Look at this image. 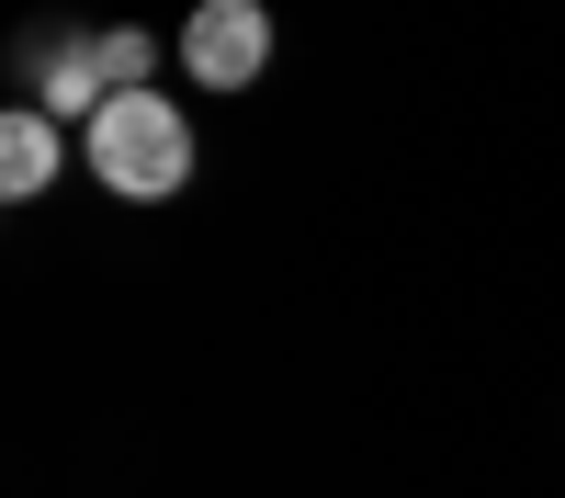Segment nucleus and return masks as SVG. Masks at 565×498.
I'll use <instances>...</instances> for the list:
<instances>
[{
    "mask_svg": "<svg viewBox=\"0 0 565 498\" xmlns=\"http://www.w3.org/2000/svg\"><path fill=\"white\" fill-rule=\"evenodd\" d=\"M79 148L103 170V193H125V204H159V193L193 181V125H181L159 91H114V103L79 125Z\"/></svg>",
    "mask_w": 565,
    "mask_h": 498,
    "instance_id": "f257e3e1",
    "label": "nucleus"
},
{
    "mask_svg": "<svg viewBox=\"0 0 565 498\" xmlns=\"http://www.w3.org/2000/svg\"><path fill=\"white\" fill-rule=\"evenodd\" d=\"M271 57V12L260 0H204L193 23H181V68H193L204 91H249Z\"/></svg>",
    "mask_w": 565,
    "mask_h": 498,
    "instance_id": "f03ea898",
    "label": "nucleus"
},
{
    "mask_svg": "<svg viewBox=\"0 0 565 498\" xmlns=\"http://www.w3.org/2000/svg\"><path fill=\"white\" fill-rule=\"evenodd\" d=\"M45 181H57V114H12V125H0V193L34 204Z\"/></svg>",
    "mask_w": 565,
    "mask_h": 498,
    "instance_id": "7ed1b4c3",
    "label": "nucleus"
}]
</instances>
